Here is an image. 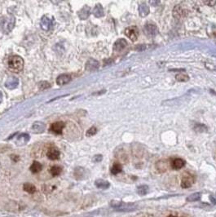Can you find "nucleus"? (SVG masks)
Listing matches in <instances>:
<instances>
[{
  "label": "nucleus",
  "mask_w": 216,
  "mask_h": 217,
  "mask_svg": "<svg viewBox=\"0 0 216 217\" xmlns=\"http://www.w3.org/2000/svg\"><path fill=\"white\" fill-rule=\"evenodd\" d=\"M8 67L12 72H21L24 68V60L19 56H11L8 59Z\"/></svg>",
  "instance_id": "f257e3e1"
},
{
  "label": "nucleus",
  "mask_w": 216,
  "mask_h": 217,
  "mask_svg": "<svg viewBox=\"0 0 216 217\" xmlns=\"http://www.w3.org/2000/svg\"><path fill=\"white\" fill-rule=\"evenodd\" d=\"M110 206L113 209L118 212H133L138 208V206L136 203H131V202H124L121 201H111Z\"/></svg>",
  "instance_id": "f03ea898"
},
{
  "label": "nucleus",
  "mask_w": 216,
  "mask_h": 217,
  "mask_svg": "<svg viewBox=\"0 0 216 217\" xmlns=\"http://www.w3.org/2000/svg\"><path fill=\"white\" fill-rule=\"evenodd\" d=\"M15 24H16L15 16L13 15H7V16H3V18L1 19L0 27H1V30H3V33L8 34L13 30Z\"/></svg>",
  "instance_id": "7ed1b4c3"
},
{
  "label": "nucleus",
  "mask_w": 216,
  "mask_h": 217,
  "mask_svg": "<svg viewBox=\"0 0 216 217\" xmlns=\"http://www.w3.org/2000/svg\"><path fill=\"white\" fill-rule=\"evenodd\" d=\"M196 181V177L192 175L191 173L186 172L183 175L181 180V187L184 189H188L190 188Z\"/></svg>",
  "instance_id": "20e7f679"
},
{
  "label": "nucleus",
  "mask_w": 216,
  "mask_h": 217,
  "mask_svg": "<svg viewBox=\"0 0 216 217\" xmlns=\"http://www.w3.org/2000/svg\"><path fill=\"white\" fill-rule=\"evenodd\" d=\"M171 159H162L160 161L157 162L156 163V169L159 172H165L169 169L171 168Z\"/></svg>",
  "instance_id": "39448f33"
},
{
  "label": "nucleus",
  "mask_w": 216,
  "mask_h": 217,
  "mask_svg": "<svg viewBox=\"0 0 216 217\" xmlns=\"http://www.w3.org/2000/svg\"><path fill=\"white\" fill-rule=\"evenodd\" d=\"M40 25L41 28L45 31H49L52 29V27L54 25V19L50 18L47 16H44L42 17L40 21Z\"/></svg>",
  "instance_id": "423d86ee"
},
{
  "label": "nucleus",
  "mask_w": 216,
  "mask_h": 217,
  "mask_svg": "<svg viewBox=\"0 0 216 217\" xmlns=\"http://www.w3.org/2000/svg\"><path fill=\"white\" fill-rule=\"evenodd\" d=\"M125 35L130 38L132 42H136L139 37V30L136 26H131L126 28L125 30Z\"/></svg>",
  "instance_id": "0eeeda50"
},
{
  "label": "nucleus",
  "mask_w": 216,
  "mask_h": 217,
  "mask_svg": "<svg viewBox=\"0 0 216 217\" xmlns=\"http://www.w3.org/2000/svg\"><path fill=\"white\" fill-rule=\"evenodd\" d=\"M128 43L126 42V39L124 38H119L117 39L113 44V51L115 52H121L123 50H125V48L127 47Z\"/></svg>",
  "instance_id": "6e6552de"
},
{
  "label": "nucleus",
  "mask_w": 216,
  "mask_h": 217,
  "mask_svg": "<svg viewBox=\"0 0 216 217\" xmlns=\"http://www.w3.org/2000/svg\"><path fill=\"white\" fill-rule=\"evenodd\" d=\"M144 33H146V35L149 36H156L158 34V29L157 25L152 23H148L144 26Z\"/></svg>",
  "instance_id": "1a4fd4ad"
},
{
  "label": "nucleus",
  "mask_w": 216,
  "mask_h": 217,
  "mask_svg": "<svg viewBox=\"0 0 216 217\" xmlns=\"http://www.w3.org/2000/svg\"><path fill=\"white\" fill-rule=\"evenodd\" d=\"M187 12L180 5H176L173 9V16L175 19H182L186 16Z\"/></svg>",
  "instance_id": "9d476101"
},
{
  "label": "nucleus",
  "mask_w": 216,
  "mask_h": 217,
  "mask_svg": "<svg viewBox=\"0 0 216 217\" xmlns=\"http://www.w3.org/2000/svg\"><path fill=\"white\" fill-rule=\"evenodd\" d=\"M19 85V79L15 76L9 77L5 82V87L9 90H13L16 88Z\"/></svg>",
  "instance_id": "9b49d317"
},
{
  "label": "nucleus",
  "mask_w": 216,
  "mask_h": 217,
  "mask_svg": "<svg viewBox=\"0 0 216 217\" xmlns=\"http://www.w3.org/2000/svg\"><path fill=\"white\" fill-rule=\"evenodd\" d=\"M99 61H97L96 60L93 59V58H91V59L88 60L87 63H86L85 69L87 71H94V70H97L99 68Z\"/></svg>",
  "instance_id": "f8f14e48"
},
{
  "label": "nucleus",
  "mask_w": 216,
  "mask_h": 217,
  "mask_svg": "<svg viewBox=\"0 0 216 217\" xmlns=\"http://www.w3.org/2000/svg\"><path fill=\"white\" fill-rule=\"evenodd\" d=\"M91 14V8L87 5H85L83 8H81L80 10L77 12V16L81 20H87Z\"/></svg>",
  "instance_id": "ddd939ff"
},
{
  "label": "nucleus",
  "mask_w": 216,
  "mask_h": 217,
  "mask_svg": "<svg viewBox=\"0 0 216 217\" xmlns=\"http://www.w3.org/2000/svg\"><path fill=\"white\" fill-rule=\"evenodd\" d=\"M171 168L173 170H179L183 168L185 165V161L182 158H174L171 159Z\"/></svg>",
  "instance_id": "4468645a"
},
{
  "label": "nucleus",
  "mask_w": 216,
  "mask_h": 217,
  "mask_svg": "<svg viewBox=\"0 0 216 217\" xmlns=\"http://www.w3.org/2000/svg\"><path fill=\"white\" fill-rule=\"evenodd\" d=\"M64 123L63 122H56L51 124V131L56 133V134H61L63 129L64 128Z\"/></svg>",
  "instance_id": "2eb2a0df"
},
{
  "label": "nucleus",
  "mask_w": 216,
  "mask_h": 217,
  "mask_svg": "<svg viewBox=\"0 0 216 217\" xmlns=\"http://www.w3.org/2000/svg\"><path fill=\"white\" fill-rule=\"evenodd\" d=\"M45 128H46V125L43 123V122H35L32 126L33 132L37 133V134L43 133V131H45Z\"/></svg>",
  "instance_id": "dca6fc26"
},
{
  "label": "nucleus",
  "mask_w": 216,
  "mask_h": 217,
  "mask_svg": "<svg viewBox=\"0 0 216 217\" xmlns=\"http://www.w3.org/2000/svg\"><path fill=\"white\" fill-rule=\"evenodd\" d=\"M71 81V75L67 74H64L59 76L57 79H56V83L60 85V86H63L64 84L69 83Z\"/></svg>",
  "instance_id": "f3484780"
},
{
  "label": "nucleus",
  "mask_w": 216,
  "mask_h": 217,
  "mask_svg": "<svg viewBox=\"0 0 216 217\" xmlns=\"http://www.w3.org/2000/svg\"><path fill=\"white\" fill-rule=\"evenodd\" d=\"M29 135L26 133H22V134L19 135L17 138H16V143L17 145H26L27 143L29 142Z\"/></svg>",
  "instance_id": "a211bd4d"
},
{
  "label": "nucleus",
  "mask_w": 216,
  "mask_h": 217,
  "mask_svg": "<svg viewBox=\"0 0 216 217\" xmlns=\"http://www.w3.org/2000/svg\"><path fill=\"white\" fill-rule=\"evenodd\" d=\"M138 11H139V16L141 17H145L149 14V7L147 5L146 3H140L138 8Z\"/></svg>",
  "instance_id": "6ab92c4d"
},
{
  "label": "nucleus",
  "mask_w": 216,
  "mask_h": 217,
  "mask_svg": "<svg viewBox=\"0 0 216 217\" xmlns=\"http://www.w3.org/2000/svg\"><path fill=\"white\" fill-rule=\"evenodd\" d=\"M47 156L51 160H57L60 158V151L55 149V148H52V149H50L48 150V152L47 153Z\"/></svg>",
  "instance_id": "aec40b11"
},
{
  "label": "nucleus",
  "mask_w": 216,
  "mask_h": 217,
  "mask_svg": "<svg viewBox=\"0 0 216 217\" xmlns=\"http://www.w3.org/2000/svg\"><path fill=\"white\" fill-rule=\"evenodd\" d=\"M95 185L98 189H107L110 187V184L109 181L107 180H102V179H98L95 181Z\"/></svg>",
  "instance_id": "412c9836"
},
{
  "label": "nucleus",
  "mask_w": 216,
  "mask_h": 217,
  "mask_svg": "<svg viewBox=\"0 0 216 217\" xmlns=\"http://www.w3.org/2000/svg\"><path fill=\"white\" fill-rule=\"evenodd\" d=\"M92 13H93L94 16L97 17V18H100L102 16H104V8H103L101 4H100V3L96 4V7L94 8L93 11H92Z\"/></svg>",
  "instance_id": "4be33fe9"
},
{
  "label": "nucleus",
  "mask_w": 216,
  "mask_h": 217,
  "mask_svg": "<svg viewBox=\"0 0 216 217\" xmlns=\"http://www.w3.org/2000/svg\"><path fill=\"white\" fill-rule=\"evenodd\" d=\"M85 172L86 170L83 167H77V168H75L74 175L77 180H83L85 176Z\"/></svg>",
  "instance_id": "5701e85b"
},
{
  "label": "nucleus",
  "mask_w": 216,
  "mask_h": 217,
  "mask_svg": "<svg viewBox=\"0 0 216 217\" xmlns=\"http://www.w3.org/2000/svg\"><path fill=\"white\" fill-rule=\"evenodd\" d=\"M43 169V166H42V164L40 163H38L37 161H34L33 163V164L31 165L30 166V171L32 173H38L39 172H41V170Z\"/></svg>",
  "instance_id": "b1692460"
},
{
  "label": "nucleus",
  "mask_w": 216,
  "mask_h": 217,
  "mask_svg": "<svg viewBox=\"0 0 216 217\" xmlns=\"http://www.w3.org/2000/svg\"><path fill=\"white\" fill-rule=\"evenodd\" d=\"M23 189H24L25 192L29 193H34L36 192V187L33 184H30V183H25L23 185Z\"/></svg>",
  "instance_id": "393cba45"
},
{
  "label": "nucleus",
  "mask_w": 216,
  "mask_h": 217,
  "mask_svg": "<svg viewBox=\"0 0 216 217\" xmlns=\"http://www.w3.org/2000/svg\"><path fill=\"white\" fill-rule=\"evenodd\" d=\"M201 199V193H192V194H191V195H189L187 199H186V200H187V202H198Z\"/></svg>",
  "instance_id": "a878e982"
},
{
  "label": "nucleus",
  "mask_w": 216,
  "mask_h": 217,
  "mask_svg": "<svg viewBox=\"0 0 216 217\" xmlns=\"http://www.w3.org/2000/svg\"><path fill=\"white\" fill-rule=\"evenodd\" d=\"M123 171V166L119 163H115L113 165L112 168H111V173L113 175H117L118 173H120Z\"/></svg>",
  "instance_id": "bb28decb"
},
{
  "label": "nucleus",
  "mask_w": 216,
  "mask_h": 217,
  "mask_svg": "<svg viewBox=\"0 0 216 217\" xmlns=\"http://www.w3.org/2000/svg\"><path fill=\"white\" fill-rule=\"evenodd\" d=\"M193 129L195 130V131L199 132V133H204V132H206V131H207V130H208L207 127L202 123L195 124V126H194V127H193Z\"/></svg>",
  "instance_id": "cd10ccee"
},
{
  "label": "nucleus",
  "mask_w": 216,
  "mask_h": 217,
  "mask_svg": "<svg viewBox=\"0 0 216 217\" xmlns=\"http://www.w3.org/2000/svg\"><path fill=\"white\" fill-rule=\"evenodd\" d=\"M148 191H149V187H148V185H140V186H139V187L137 188V193H138V194L140 196L146 195L147 193H148Z\"/></svg>",
  "instance_id": "c85d7f7f"
},
{
  "label": "nucleus",
  "mask_w": 216,
  "mask_h": 217,
  "mask_svg": "<svg viewBox=\"0 0 216 217\" xmlns=\"http://www.w3.org/2000/svg\"><path fill=\"white\" fill-rule=\"evenodd\" d=\"M176 80L178 82H188L189 80V76L186 74H184V73H181V74H179L175 76Z\"/></svg>",
  "instance_id": "c756f323"
},
{
  "label": "nucleus",
  "mask_w": 216,
  "mask_h": 217,
  "mask_svg": "<svg viewBox=\"0 0 216 217\" xmlns=\"http://www.w3.org/2000/svg\"><path fill=\"white\" fill-rule=\"evenodd\" d=\"M50 172H51V174L53 176H59L61 173L62 168L59 166H53L51 168V170H50Z\"/></svg>",
  "instance_id": "7c9ffc66"
},
{
  "label": "nucleus",
  "mask_w": 216,
  "mask_h": 217,
  "mask_svg": "<svg viewBox=\"0 0 216 217\" xmlns=\"http://www.w3.org/2000/svg\"><path fill=\"white\" fill-rule=\"evenodd\" d=\"M96 132H97V128H96V127H91V128H89L87 130V133H86V136L88 137L92 136L96 134Z\"/></svg>",
  "instance_id": "2f4dec72"
},
{
  "label": "nucleus",
  "mask_w": 216,
  "mask_h": 217,
  "mask_svg": "<svg viewBox=\"0 0 216 217\" xmlns=\"http://www.w3.org/2000/svg\"><path fill=\"white\" fill-rule=\"evenodd\" d=\"M38 86H39V89L40 90H44V89H47L49 88L51 85H50V83H47V82H41L39 84H38Z\"/></svg>",
  "instance_id": "473e14b6"
},
{
  "label": "nucleus",
  "mask_w": 216,
  "mask_h": 217,
  "mask_svg": "<svg viewBox=\"0 0 216 217\" xmlns=\"http://www.w3.org/2000/svg\"><path fill=\"white\" fill-rule=\"evenodd\" d=\"M102 159H103V157H102V155L99 154V155L94 156L93 161L95 162V163H100V161H102Z\"/></svg>",
  "instance_id": "72a5a7b5"
},
{
  "label": "nucleus",
  "mask_w": 216,
  "mask_h": 217,
  "mask_svg": "<svg viewBox=\"0 0 216 217\" xmlns=\"http://www.w3.org/2000/svg\"><path fill=\"white\" fill-rule=\"evenodd\" d=\"M146 49V46L144 45V44H141V45L137 46L136 48V50L138 51H143Z\"/></svg>",
  "instance_id": "f704fd0d"
},
{
  "label": "nucleus",
  "mask_w": 216,
  "mask_h": 217,
  "mask_svg": "<svg viewBox=\"0 0 216 217\" xmlns=\"http://www.w3.org/2000/svg\"><path fill=\"white\" fill-rule=\"evenodd\" d=\"M204 3L206 4L207 6H211V7H213L216 4V0H214V1H204Z\"/></svg>",
  "instance_id": "c9c22d12"
},
{
  "label": "nucleus",
  "mask_w": 216,
  "mask_h": 217,
  "mask_svg": "<svg viewBox=\"0 0 216 217\" xmlns=\"http://www.w3.org/2000/svg\"><path fill=\"white\" fill-rule=\"evenodd\" d=\"M149 3L152 6H153V7H157V6L160 4V1H158V0H152V1H149Z\"/></svg>",
  "instance_id": "e433bc0d"
},
{
  "label": "nucleus",
  "mask_w": 216,
  "mask_h": 217,
  "mask_svg": "<svg viewBox=\"0 0 216 217\" xmlns=\"http://www.w3.org/2000/svg\"><path fill=\"white\" fill-rule=\"evenodd\" d=\"M210 200H211V203L213 204V205H216V199L213 195L210 196Z\"/></svg>",
  "instance_id": "4c0bfd02"
},
{
  "label": "nucleus",
  "mask_w": 216,
  "mask_h": 217,
  "mask_svg": "<svg viewBox=\"0 0 216 217\" xmlns=\"http://www.w3.org/2000/svg\"><path fill=\"white\" fill-rule=\"evenodd\" d=\"M2 101H3V94L0 91V103H2Z\"/></svg>",
  "instance_id": "58836bf2"
},
{
  "label": "nucleus",
  "mask_w": 216,
  "mask_h": 217,
  "mask_svg": "<svg viewBox=\"0 0 216 217\" xmlns=\"http://www.w3.org/2000/svg\"><path fill=\"white\" fill-rule=\"evenodd\" d=\"M167 217H176V216H175V215H168Z\"/></svg>",
  "instance_id": "ea45409f"
}]
</instances>
